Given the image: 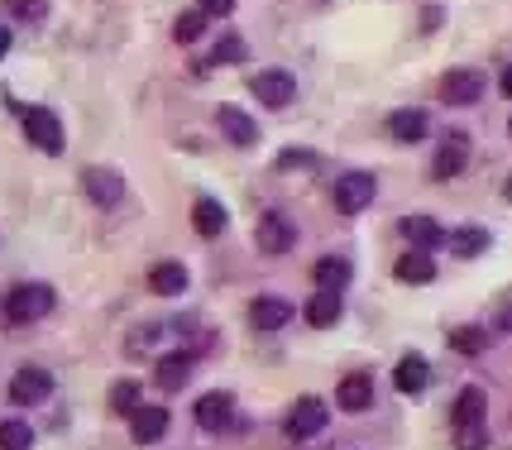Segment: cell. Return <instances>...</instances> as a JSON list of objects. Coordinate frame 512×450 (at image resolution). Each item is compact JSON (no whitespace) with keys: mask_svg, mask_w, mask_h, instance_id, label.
Instances as JSON below:
<instances>
[{"mask_svg":"<svg viewBox=\"0 0 512 450\" xmlns=\"http://www.w3.org/2000/svg\"><path fill=\"white\" fill-rule=\"evenodd\" d=\"M10 111L20 115L24 139H29L34 149H44V154H53V158L67 149V135H63V120H58V111H48V106H15V101H10Z\"/></svg>","mask_w":512,"mask_h":450,"instance_id":"obj_1","label":"cell"},{"mask_svg":"<svg viewBox=\"0 0 512 450\" xmlns=\"http://www.w3.org/2000/svg\"><path fill=\"white\" fill-rule=\"evenodd\" d=\"M53 302H58V293H53L48 283H15L10 297H5V321H10V326L44 321V316L53 312Z\"/></svg>","mask_w":512,"mask_h":450,"instance_id":"obj_2","label":"cell"},{"mask_svg":"<svg viewBox=\"0 0 512 450\" xmlns=\"http://www.w3.org/2000/svg\"><path fill=\"white\" fill-rule=\"evenodd\" d=\"M374 197H379L374 173H345V178L335 182V211H340V216H359V211H369Z\"/></svg>","mask_w":512,"mask_h":450,"instance_id":"obj_3","label":"cell"},{"mask_svg":"<svg viewBox=\"0 0 512 450\" xmlns=\"http://www.w3.org/2000/svg\"><path fill=\"white\" fill-rule=\"evenodd\" d=\"M436 96L446 106H474L484 96V72L479 68H450L441 82H436Z\"/></svg>","mask_w":512,"mask_h":450,"instance_id":"obj_4","label":"cell"},{"mask_svg":"<svg viewBox=\"0 0 512 450\" xmlns=\"http://www.w3.org/2000/svg\"><path fill=\"white\" fill-rule=\"evenodd\" d=\"M326 422H331L326 403L307 393V398H297V403H292V412H288V436H292V441H312V436H321V431H326Z\"/></svg>","mask_w":512,"mask_h":450,"instance_id":"obj_5","label":"cell"},{"mask_svg":"<svg viewBox=\"0 0 512 450\" xmlns=\"http://www.w3.org/2000/svg\"><path fill=\"white\" fill-rule=\"evenodd\" d=\"M82 192L91 197V206H106V211H111V206L125 202L130 187L120 178V168H87V173H82Z\"/></svg>","mask_w":512,"mask_h":450,"instance_id":"obj_6","label":"cell"},{"mask_svg":"<svg viewBox=\"0 0 512 450\" xmlns=\"http://www.w3.org/2000/svg\"><path fill=\"white\" fill-rule=\"evenodd\" d=\"M254 245L264 249V254H288V249L297 245V225H292V216L264 211V216H259V230H254Z\"/></svg>","mask_w":512,"mask_h":450,"instance_id":"obj_7","label":"cell"},{"mask_svg":"<svg viewBox=\"0 0 512 450\" xmlns=\"http://www.w3.org/2000/svg\"><path fill=\"white\" fill-rule=\"evenodd\" d=\"M53 398V374L48 369H39V364H29V369H20L15 379H10V403L20 407H39Z\"/></svg>","mask_w":512,"mask_h":450,"instance_id":"obj_8","label":"cell"},{"mask_svg":"<svg viewBox=\"0 0 512 450\" xmlns=\"http://www.w3.org/2000/svg\"><path fill=\"white\" fill-rule=\"evenodd\" d=\"M465 163H469V135H465V130H450L446 144H441V149H436V158H431V178H436V182L460 178V173H465Z\"/></svg>","mask_w":512,"mask_h":450,"instance_id":"obj_9","label":"cell"},{"mask_svg":"<svg viewBox=\"0 0 512 450\" xmlns=\"http://www.w3.org/2000/svg\"><path fill=\"white\" fill-rule=\"evenodd\" d=\"M192 364H197V345L168 350V355H158V364H154V383L163 388V393H178L182 383L192 379Z\"/></svg>","mask_w":512,"mask_h":450,"instance_id":"obj_10","label":"cell"},{"mask_svg":"<svg viewBox=\"0 0 512 450\" xmlns=\"http://www.w3.org/2000/svg\"><path fill=\"white\" fill-rule=\"evenodd\" d=\"M249 91L264 101L268 111H283V106H292V96H297V82H292V72L268 68V72H259V77L249 82Z\"/></svg>","mask_w":512,"mask_h":450,"instance_id":"obj_11","label":"cell"},{"mask_svg":"<svg viewBox=\"0 0 512 450\" xmlns=\"http://www.w3.org/2000/svg\"><path fill=\"white\" fill-rule=\"evenodd\" d=\"M197 427L201 431H230L240 417H235V398L225 393V388H216V393H206V398H197Z\"/></svg>","mask_w":512,"mask_h":450,"instance_id":"obj_12","label":"cell"},{"mask_svg":"<svg viewBox=\"0 0 512 450\" xmlns=\"http://www.w3.org/2000/svg\"><path fill=\"white\" fill-rule=\"evenodd\" d=\"M168 427H173V412L168 407H134L130 412V436L139 441V446H154V441H163L168 436Z\"/></svg>","mask_w":512,"mask_h":450,"instance_id":"obj_13","label":"cell"},{"mask_svg":"<svg viewBox=\"0 0 512 450\" xmlns=\"http://www.w3.org/2000/svg\"><path fill=\"white\" fill-rule=\"evenodd\" d=\"M393 278H398V283H412V288L436 283V254H431V249H407V254H398Z\"/></svg>","mask_w":512,"mask_h":450,"instance_id":"obj_14","label":"cell"},{"mask_svg":"<svg viewBox=\"0 0 512 450\" xmlns=\"http://www.w3.org/2000/svg\"><path fill=\"white\" fill-rule=\"evenodd\" d=\"M288 321H292L288 297H254V302H249V326H254V331H283Z\"/></svg>","mask_w":512,"mask_h":450,"instance_id":"obj_15","label":"cell"},{"mask_svg":"<svg viewBox=\"0 0 512 450\" xmlns=\"http://www.w3.org/2000/svg\"><path fill=\"white\" fill-rule=\"evenodd\" d=\"M216 125H221V135L230 144H240V149H254L259 144V125H254V115H245L240 106H221L216 111Z\"/></svg>","mask_w":512,"mask_h":450,"instance_id":"obj_16","label":"cell"},{"mask_svg":"<svg viewBox=\"0 0 512 450\" xmlns=\"http://www.w3.org/2000/svg\"><path fill=\"white\" fill-rule=\"evenodd\" d=\"M398 230H402V240H407L412 249H436V245H446V240H450L436 216H407Z\"/></svg>","mask_w":512,"mask_h":450,"instance_id":"obj_17","label":"cell"},{"mask_svg":"<svg viewBox=\"0 0 512 450\" xmlns=\"http://www.w3.org/2000/svg\"><path fill=\"white\" fill-rule=\"evenodd\" d=\"M149 293L154 297H182L187 293V264H178V259L154 264V269H149Z\"/></svg>","mask_w":512,"mask_h":450,"instance_id":"obj_18","label":"cell"},{"mask_svg":"<svg viewBox=\"0 0 512 450\" xmlns=\"http://www.w3.org/2000/svg\"><path fill=\"white\" fill-rule=\"evenodd\" d=\"M225 225H230V216H225V206L216 202V197H197V202H192V230H197V235L216 240V235H225Z\"/></svg>","mask_w":512,"mask_h":450,"instance_id":"obj_19","label":"cell"},{"mask_svg":"<svg viewBox=\"0 0 512 450\" xmlns=\"http://www.w3.org/2000/svg\"><path fill=\"white\" fill-rule=\"evenodd\" d=\"M335 403L345 407V412H364V407L374 403V379L369 374H345L340 388H335Z\"/></svg>","mask_w":512,"mask_h":450,"instance_id":"obj_20","label":"cell"},{"mask_svg":"<svg viewBox=\"0 0 512 450\" xmlns=\"http://www.w3.org/2000/svg\"><path fill=\"white\" fill-rule=\"evenodd\" d=\"M393 383H398V393H407V398H417L426 383H431V364L422 360V355H402L398 369H393Z\"/></svg>","mask_w":512,"mask_h":450,"instance_id":"obj_21","label":"cell"},{"mask_svg":"<svg viewBox=\"0 0 512 450\" xmlns=\"http://www.w3.org/2000/svg\"><path fill=\"white\" fill-rule=\"evenodd\" d=\"M484 412H489L484 388H460V398H455V407H450L455 427H484Z\"/></svg>","mask_w":512,"mask_h":450,"instance_id":"obj_22","label":"cell"},{"mask_svg":"<svg viewBox=\"0 0 512 450\" xmlns=\"http://www.w3.org/2000/svg\"><path fill=\"white\" fill-rule=\"evenodd\" d=\"M426 130H431L426 111H393L388 115V135L398 139V144H422Z\"/></svg>","mask_w":512,"mask_h":450,"instance_id":"obj_23","label":"cell"},{"mask_svg":"<svg viewBox=\"0 0 512 450\" xmlns=\"http://www.w3.org/2000/svg\"><path fill=\"white\" fill-rule=\"evenodd\" d=\"M302 316L312 321L316 331H326V326H335V321H340V293H335V288H316L312 302L302 307Z\"/></svg>","mask_w":512,"mask_h":450,"instance_id":"obj_24","label":"cell"},{"mask_svg":"<svg viewBox=\"0 0 512 450\" xmlns=\"http://www.w3.org/2000/svg\"><path fill=\"white\" fill-rule=\"evenodd\" d=\"M312 278H316V288H345L350 278H355V269H350V259H340V254H326V259H316V269H312Z\"/></svg>","mask_w":512,"mask_h":450,"instance_id":"obj_25","label":"cell"},{"mask_svg":"<svg viewBox=\"0 0 512 450\" xmlns=\"http://www.w3.org/2000/svg\"><path fill=\"white\" fill-rule=\"evenodd\" d=\"M489 245H493V235L484 230V225H460V230L450 235V249H455L460 259H479Z\"/></svg>","mask_w":512,"mask_h":450,"instance_id":"obj_26","label":"cell"},{"mask_svg":"<svg viewBox=\"0 0 512 450\" xmlns=\"http://www.w3.org/2000/svg\"><path fill=\"white\" fill-rule=\"evenodd\" d=\"M139 393H144V383H139V379H120V383H111V412L130 417L134 407H139Z\"/></svg>","mask_w":512,"mask_h":450,"instance_id":"obj_27","label":"cell"},{"mask_svg":"<svg viewBox=\"0 0 512 450\" xmlns=\"http://www.w3.org/2000/svg\"><path fill=\"white\" fill-rule=\"evenodd\" d=\"M34 446V427L20 422V417H10V422H0V450H29Z\"/></svg>","mask_w":512,"mask_h":450,"instance_id":"obj_28","label":"cell"},{"mask_svg":"<svg viewBox=\"0 0 512 450\" xmlns=\"http://www.w3.org/2000/svg\"><path fill=\"white\" fill-rule=\"evenodd\" d=\"M206 20H211L206 10H187V15H178V24H173V39H178V44H197L201 34H206Z\"/></svg>","mask_w":512,"mask_h":450,"instance_id":"obj_29","label":"cell"},{"mask_svg":"<svg viewBox=\"0 0 512 450\" xmlns=\"http://www.w3.org/2000/svg\"><path fill=\"white\" fill-rule=\"evenodd\" d=\"M489 345V331H479V326H460V331H450V350H460V355H479Z\"/></svg>","mask_w":512,"mask_h":450,"instance_id":"obj_30","label":"cell"},{"mask_svg":"<svg viewBox=\"0 0 512 450\" xmlns=\"http://www.w3.org/2000/svg\"><path fill=\"white\" fill-rule=\"evenodd\" d=\"M321 158H316V149H283V154L273 158V168L278 173H297V168H316Z\"/></svg>","mask_w":512,"mask_h":450,"instance_id":"obj_31","label":"cell"},{"mask_svg":"<svg viewBox=\"0 0 512 450\" xmlns=\"http://www.w3.org/2000/svg\"><path fill=\"white\" fill-rule=\"evenodd\" d=\"M249 53H245V39L240 34H225V39H216V58H211V68L216 63H245Z\"/></svg>","mask_w":512,"mask_h":450,"instance_id":"obj_32","label":"cell"},{"mask_svg":"<svg viewBox=\"0 0 512 450\" xmlns=\"http://www.w3.org/2000/svg\"><path fill=\"white\" fill-rule=\"evenodd\" d=\"M158 340H163V326H158V321H149V326H139L125 345H130V355H139V350H149V345H158Z\"/></svg>","mask_w":512,"mask_h":450,"instance_id":"obj_33","label":"cell"},{"mask_svg":"<svg viewBox=\"0 0 512 450\" xmlns=\"http://www.w3.org/2000/svg\"><path fill=\"white\" fill-rule=\"evenodd\" d=\"M5 10H10V15H20V20H44L48 0H5Z\"/></svg>","mask_w":512,"mask_h":450,"instance_id":"obj_34","label":"cell"},{"mask_svg":"<svg viewBox=\"0 0 512 450\" xmlns=\"http://www.w3.org/2000/svg\"><path fill=\"white\" fill-rule=\"evenodd\" d=\"M455 450H489V431H484V427H460Z\"/></svg>","mask_w":512,"mask_h":450,"instance_id":"obj_35","label":"cell"},{"mask_svg":"<svg viewBox=\"0 0 512 450\" xmlns=\"http://www.w3.org/2000/svg\"><path fill=\"white\" fill-rule=\"evenodd\" d=\"M197 10H206L211 20H225V15H235V0H197Z\"/></svg>","mask_w":512,"mask_h":450,"instance_id":"obj_36","label":"cell"},{"mask_svg":"<svg viewBox=\"0 0 512 450\" xmlns=\"http://www.w3.org/2000/svg\"><path fill=\"white\" fill-rule=\"evenodd\" d=\"M426 20H422V29H441V10H422Z\"/></svg>","mask_w":512,"mask_h":450,"instance_id":"obj_37","label":"cell"},{"mask_svg":"<svg viewBox=\"0 0 512 450\" xmlns=\"http://www.w3.org/2000/svg\"><path fill=\"white\" fill-rule=\"evenodd\" d=\"M498 87H503V96L512 101V68H503V82H498Z\"/></svg>","mask_w":512,"mask_h":450,"instance_id":"obj_38","label":"cell"},{"mask_svg":"<svg viewBox=\"0 0 512 450\" xmlns=\"http://www.w3.org/2000/svg\"><path fill=\"white\" fill-rule=\"evenodd\" d=\"M5 53H10V29L0 24V58H5Z\"/></svg>","mask_w":512,"mask_h":450,"instance_id":"obj_39","label":"cell"},{"mask_svg":"<svg viewBox=\"0 0 512 450\" xmlns=\"http://www.w3.org/2000/svg\"><path fill=\"white\" fill-rule=\"evenodd\" d=\"M503 197H508V206H512V178H508V182H503Z\"/></svg>","mask_w":512,"mask_h":450,"instance_id":"obj_40","label":"cell"},{"mask_svg":"<svg viewBox=\"0 0 512 450\" xmlns=\"http://www.w3.org/2000/svg\"><path fill=\"white\" fill-rule=\"evenodd\" d=\"M508 135H512V120H508Z\"/></svg>","mask_w":512,"mask_h":450,"instance_id":"obj_41","label":"cell"}]
</instances>
